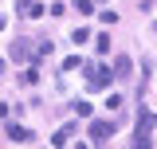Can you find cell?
<instances>
[{"instance_id":"8992f818","label":"cell","mask_w":157,"mask_h":149,"mask_svg":"<svg viewBox=\"0 0 157 149\" xmlns=\"http://www.w3.org/2000/svg\"><path fill=\"white\" fill-rule=\"evenodd\" d=\"M8 137H12L16 145H24V141H32L36 133H32V130H24V126H16V122H8Z\"/></svg>"},{"instance_id":"52a82bcc","label":"cell","mask_w":157,"mask_h":149,"mask_svg":"<svg viewBox=\"0 0 157 149\" xmlns=\"http://www.w3.org/2000/svg\"><path fill=\"white\" fill-rule=\"evenodd\" d=\"M71 110H75L78 118H90V114H94V106H90V102H82V98H75V102H71Z\"/></svg>"},{"instance_id":"6da1fadb","label":"cell","mask_w":157,"mask_h":149,"mask_svg":"<svg viewBox=\"0 0 157 149\" xmlns=\"http://www.w3.org/2000/svg\"><path fill=\"white\" fill-rule=\"evenodd\" d=\"M82 74H86V86L90 90H102V86H110V67H90V63H82Z\"/></svg>"},{"instance_id":"5bb4252c","label":"cell","mask_w":157,"mask_h":149,"mask_svg":"<svg viewBox=\"0 0 157 149\" xmlns=\"http://www.w3.org/2000/svg\"><path fill=\"white\" fill-rule=\"evenodd\" d=\"M0 71H4V59H0Z\"/></svg>"},{"instance_id":"8fae6325","label":"cell","mask_w":157,"mask_h":149,"mask_svg":"<svg viewBox=\"0 0 157 149\" xmlns=\"http://www.w3.org/2000/svg\"><path fill=\"white\" fill-rule=\"evenodd\" d=\"M75 67H82V59H78V55H71V59H63V74H71V71H75Z\"/></svg>"},{"instance_id":"277c9868","label":"cell","mask_w":157,"mask_h":149,"mask_svg":"<svg viewBox=\"0 0 157 149\" xmlns=\"http://www.w3.org/2000/svg\"><path fill=\"white\" fill-rule=\"evenodd\" d=\"M149 130H153V114L145 110L141 118H137V137H134V145H149L153 137H149Z\"/></svg>"},{"instance_id":"4fadbf2b","label":"cell","mask_w":157,"mask_h":149,"mask_svg":"<svg viewBox=\"0 0 157 149\" xmlns=\"http://www.w3.org/2000/svg\"><path fill=\"white\" fill-rule=\"evenodd\" d=\"M153 36H157V20H153Z\"/></svg>"},{"instance_id":"5b68a950","label":"cell","mask_w":157,"mask_h":149,"mask_svg":"<svg viewBox=\"0 0 157 149\" xmlns=\"http://www.w3.org/2000/svg\"><path fill=\"white\" fill-rule=\"evenodd\" d=\"M130 74H134V59H130V55H118L114 59V78H130Z\"/></svg>"},{"instance_id":"30bf717a","label":"cell","mask_w":157,"mask_h":149,"mask_svg":"<svg viewBox=\"0 0 157 149\" xmlns=\"http://www.w3.org/2000/svg\"><path fill=\"white\" fill-rule=\"evenodd\" d=\"M51 47H55L51 39H39V47H36V59H43V55H51Z\"/></svg>"},{"instance_id":"9c48e42d","label":"cell","mask_w":157,"mask_h":149,"mask_svg":"<svg viewBox=\"0 0 157 149\" xmlns=\"http://www.w3.org/2000/svg\"><path fill=\"white\" fill-rule=\"evenodd\" d=\"M75 12L78 16H90L94 12V0H75Z\"/></svg>"},{"instance_id":"3957f363","label":"cell","mask_w":157,"mask_h":149,"mask_svg":"<svg viewBox=\"0 0 157 149\" xmlns=\"http://www.w3.org/2000/svg\"><path fill=\"white\" fill-rule=\"evenodd\" d=\"M114 122H90V141H94V145H106V141H110V137H114Z\"/></svg>"},{"instance_id":"7c38bea8","label":"cell","mask_w":157,"mask_h":149,"mask_svg":"<svg viewBox=\"0 0 157 149\" xmlns=\"http://www.w3.org/2000/svg\"><path fill=\"white\" fill-rule=\"evenodd\" d=\"M94 47L102 51V55H106V51H110V36H98V39H94Z\"/></svg>"},{"instance_id":"7a4b0ae2","label":"cell","mask_w":157,"mask_h":149,"mask_svg":"<svg viewBox=\"0 0 157 149\" xmlns=\"http://www.w3.org/2000/svg\"><path fill=\"white\" fill-rule=\"evenodd\" d=\"M8 55L16 59V63H28V59L36 55V47H32V39H24V36H16L12 43H8Z\"/></svg>"},{"instance_id":"ba28073f","label":"cell","mask_w":157,"mask_h":149,"mask_svg":"<svg viewBox=\"0 0 157 149\" xmlns=\"http://www.w3.org/2000/svg\"><path fill=\"white\" fill-rule=\"evenodd\" d=\"M71 133H75V126H63V130L51 137V145H67V141H71Z\"/></svg>"}]
</instances>
